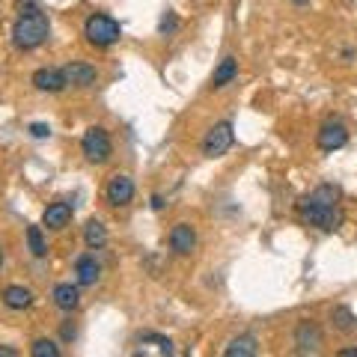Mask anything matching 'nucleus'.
Here are the masks:
<instances>
[{"label":"nucleus","mask_w":357,"mask_h":357,"mask_svg":"<svg viewBox=\"0 0 357 357\" xmlns=\"http://www.w3.org/2000/svg\"><path fill=\"white\" fill-rule=\"evenodd\" d=\"M232 140H236V134H232V122H218V126L206 134L203 155H206V158H220V155L229 152Z\"/></svg>","instance_id":"nucleus-5"},{"label":"nucleus","mask_w":357,"mask_h":357,"mask_svg":"<svg viewBox=\"0 0 357 357\" xmlns=\"http://www.w3.org/2000/svg\"><path fill=\"white\" fill-rule=\"evenodd\" d=\"M84 241H86V248H89V250L105 248V244H107V229H105L98 220H89V223H86V229H84Z\"/></svg>","instance_id":"nucleus-18"},{"label":"nucleus","mask_w":357,"mask_h":357,"mask_svg":"<svg viewBox=\"0 0 357 357\" xmlns=\"http://www.w3.org/2000/svg\"><path fill=\"white\" fill-rule=\"evenodd\" d=\"M298 215L304 218L310 227H319V229H337L340 223H342V215H340V208L337 206H328V203H321V199L316 197H304V199H298Z\"/></svg>","instance_id":"nucleus-2"},{"label":"nucleus","mask_w":357,"mask_h":357,"mask_svg":"<svg viewBox=\"0 0 357 357\" xmlns=\"http://www.w3.org/2000/svg\"><path fill=\"white\" fill-rule=\"evenodd\" d=\"M236 75H238V63L232 60V57H223L220 66L215 69V75H211V86H215V89L227 86V84L236 81Z\"/></svg>","instance_id":"nucleus-16"},{"label":"nucleus","mask_w":357,"mask_h":357,"mask_svg":"<svg viewBox=\"0 0 357 357\" xmlns=\"http://www.w3.org/2000/svg\"><path fill=\"white\" fill-rule=\"evenodd\" d=\"M75 337V328L72 325H63V340H72Z\"/></svg>","instance_id":"nucleus-25"},{"label":"nucleus","mask_w":357,"mask_h":357,"mask_svg":"<svg viewBox=\"0 0 357 357\" xmlns=\"http://www.w3.org/2000/svg\"><path fill=\"white\" fill-rule=\"evenodd\" d=\"M33 357H60V349H57V342L54 340H36L33 342V349H30Z\"/></svg>","instance_id":"nucleus-21"},{"label":"nucleus","mask_w":357,"mask_h":357,"mask_svg":"<svg viewBox=\"0 0 357 357\" xmlns=\"http://www.w3.org/2000/svg\"><path fill=\"white\" fill-rule=\"evenodd\" d=\"M152 208H155V211H161V208H164V199H161L158 194H155V197H152Z\"/></svg>","instance_id":"nucleus-24"},{"label":"nucleus","mask_w":357,"mask_h":357,"mask_svg":"<svg viewBox=\"0 0 357 357\" xmlns=\"http://www.w3.org/2000/svg\"><path fill=\"white\" fill-rule=\"evenodd\" d=\"M75 274H77V283L81 286H96L98 283V274H102V268H98L96 256H77L75 262Z\"/></svg>","instance_id":"nucleus-13"},{"label":"nucleus","mask_w":357,"mask_h":357,"mask_svg":"<svg viewBox=\"0 0 357 357\" xmlns=\"http://www.w3.org/2000/svg\"><path fill=\"white\" fill-rule=\"evenodd\" d=\"M197 248V232L191 223H176V227L170 229V250L178 253V256H188L194 253Z\"/></svg>","instance_id":"nucleus-9"},{"label":"nucleus","mask_w":357,"mask_h":357,"mask_svg":"<svg viewBox=\"0 0 357 357\" xmlns=\"http://www.w3.org/2000/svg\"><path fill=\"white\" fill-rule=\"evenodd\" d=\"M349 143V128L342 122H325L319 128V149L321 152H333V149H342Z\"/></svg>","instance_id":"nucleus-6"},{"label":"nucleus","mask_w":357,"mask_h":357,"mask_svg":"<svg viewBox=\"0 0 357 357\" xmlns=\"http://www.w3.org/2000/svg\"><path fill=\"white\" fill-rule=\"evenodd\" d=\"M325 337H321V328L316 321H301L298 331H295V345L298 351H319Z\"/></svg>","instance_id":"nucleus-10"},{"label":"nucleus","mask_w":357,"mask_h":357,"mask_svg":"<svg viewBox=\"0 0 357 357\" xmlns=\"http://www.w3.org/2000/svg\"><path fill=\"white\" fill-rule=\"evenodd\" d=\"M63 77L69 86L86 89L98 81V72H96V66H89V63H69V66H63Z\"/></svg>","instance_id":"nucleus-7"},{"label":"nucleus","mask_w":357,"mask_h":357,"mask_svg":"<svg viewBox=\"0 0 357 357\" xmlns=\"http://www.w3.org/2000/svg\"><path fill=\"white\" fill-rule=\"evenodd\" d=\"M107 203L110 206H128L134 199V182L126 176V173H116L114 178L107 182Z\"/></svg>","instance_id":"nucleus-8"},{"label":"nucleus","mask_w":357,"mask_h":357,"mask_svg":"<svg viewBox=\"0 0 357 357\" xmlns=\"http://www.w3.org/2000/svg\"><path fill=\"white\" fill-rule=\"evenodd\" d=\"M295 3H307V0H295Z\"/></svg>","instance_id":"nucleus-28"},{"label":"nucleus","mask_w":357,"mask_h":357,"mask_svg":"<svg viewBox=\"0 0 357 357\" xmlns=\"http://www.w3.org/2000/svg\"><path fill=\"white\" fill-rule=\"evenodd\" d=\"M223 354H227V357H253L256 354V340L250 337V333L229 340V345L223 349Z\"/></svg>","instance_id":"nucleus-17"},{"label":"nucleus","mask_w":357,"mask_h":357,"mask_svg":"<svg viewBox=\"0 0 357 357\" xmlns=\"http://www.w3.org/2000/svg\"><path fill=\"white\" fill-rule=\"evenodd\" d=\"M3 304L9 310H27L33 304V292L24 286H6L3 289Z\"/></svg>","instance_id":"nucleus-15"},{"label":"nucleus","mask_w":357,"mask_h":357,"mask_svg":"<svg viewBox=\"0 0 357 357\" xmlns=\"http://www.w3.org/2000/svg\"><path fill=\"white\" fill-rule=\"evenodd\" d=\"M33 86L39 89V93H60L69 84H66L63 77V69H36L33 72Z\"/></svg>","instance_id":"nucleus-11"},{"label":"nucleus","mask_w":357,"mask_h":357,"mask_svg":"<svg viewBox=\"0 0 357 357\" xmlns=\"http://www.w3.org/2000/svg\"><path fill=\"white\" fill-rule=\"evenodd\" d=\"M30 134H33L36 140H45V137H51V128L45 126V122H33V126H30Z\"/></svg>","instance_id":"nucleus-23"},{"label":"nucleus","mask_w":357,"mask_h":357,"mask_svg":"<svg viewBox=\"0 0 357 357\" xmlns=\"http://www.w3.org/2000/svg\"><path fill=\"white\" fill-rule=\"evenodd\" d=\"M333 325H337V331H342V333H354L357 331V319L351 316L349 307H337L333 310Z\"/></svg>","instance_id":"nucleus-19"},{"label":"nucleus","mask_w":357,"mask_h":357,"mask_svg":"<svg viewBox=\"0 0 357 357\" xmlns=\"http://www.w3.org/2000/svg\"><path fill=\"white\" fill-rule=\"evenodd\" d=\"M0 265H3V253H0Z\"/></svg>","instance_id":"nucleus-29"},{"label":"nucleus","mask_w":357,"mask_h":357,"mask_svg":"<svg viewBox=\"0 0 357 357\" xmlns=\"http://www.w3.org/2000/svg\"><path fill=\"white\" fill-rule=\"evenodd\" d=\"M27 244H30V253L42 259V256H48V244L42 238V229L39 227H27Z\"/></svg>","instance_id":"nucleus-20"},{"label":"nucleus","mask_w":357,"mask_h":357,"mask_svg":"<svg viewBox=\"0 0 357 357\" xmlns=\"http://www.w3.org/2000/svg\"><path fill=\"white\" fill-rule=\"evenodd\" d=\"M48 39V18L45 13H39L36 6H30L27 13H21V18L13 27V42L18 51H33Z\"/></svg>","instance_id":"nucleus-1"},{"label":"nucleus","mask_w":357,"mask_h":357,"mask_svg":"<svg viewBox=\"0 0 357 357\" xmlns=\"http://www.w3.org/2000/svg\"><path fill=\"white\" fill-rule=\"evenodd\" d=\"M340 357H357V349H342Z\"/></svg>","instance_id":"nucleus-27"},{"label":"nucleus","mask_w":357,"mask_h":357,"mask_svg":"<svg viewBox=\"0 0 357 357\" xmlns=\"http://www.w3.org/2000/svg\"><path fill=\"white\" fill-rule=\"evenodd\" d=\"M176 27H178V18H176L173 13H164V18H161V24H158V30H161V36H170V33H176Z\"/></svg>","instance_id":"nucleus-22"},{"label":"nucleus","mask_w":357,"mask_h":357,"mask_svg":"<svg viewBox=\"0 0 357 357\" xmlns=\"http://www.w3.org/2000/svg\"><path fill=\"white\" fill-rule=\"evenodd\" d=\"M0 354H3V357H15L18 351L15 349H3V345H0Z\"/></svg>","instance_id":"nucleus-26"},{"label":"nucleus","mask_w":357,"mask_h":357,"mask_svg":"<svg viewBox=\"0 0 357 357\" xmlns=\"http://www.w3.org/2000/svg\"><path fill=\"white\" fill-rule=\"evenodd\" d=\"M72 215H75V208H72L69 203H51L48 208H45L42 223H45V227H48V229L60 232V229H66V227H69Z\"/></svg>","instance_id":"nucleus-12"},{"label":"nucleus","mask_w":357,"mask_h":357,"mask_svg":"<svg viewBox=\"0 0 357 357\" xmlns=\"http://www.w3.org/2000/svg\"><path fill=\"white\" fill-rule=\"evenodd\" d=\"M81 149L89 164H105L110 158V152H114V143H110V134L102 126H93V128H86Z\"/></svg>","instance_id":"nucleus-4"},{"label":"nucleus","mask_w":357,"mask_h":357,"mask_svg":"<svg viewBox=\"0 0 357 357\" xmlns=\"http://www.w3.org/2000/svg\"><path fill=\"white\" fill-rule=\"evenodd\" d=\"M54 304H57L63 312H72L81 307V292H77V286L72 283H60L57 289H54Z\"/></svg>","instance_id":"nucleus-14"},{"label":"nucleus","mask_w":357,"mask_h":357,"mask_svg":"<svg viewBox=\"0 0 357 357\" xmlns=\"http://www.w3.org/2000/svg\"><path fill=\"white\" fill-rule=\"evenodd\" d=\"M84 36H86V42H89V45H96V48H110L114 42H119L122 27H119L110 15L96 13V15H89V18H86V24H84Z\"/></svg>","instance_id":"nucleus-3"}]
</instances>
